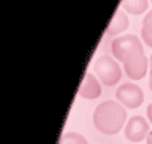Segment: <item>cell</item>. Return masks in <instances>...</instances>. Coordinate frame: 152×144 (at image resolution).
<instances>
[{"mask_svg":"<svg viewBox=\"0 0 152 144\" xmlns=\"http://www.w3.org/2000/svg\"><path fill=\"white\" fill-rule=\"evenodd\" d=\"M127 120V111L122 107L121 103L107 100L100 103L94 113H93V122L94 126L104 135H115L118 134Z\"/></svg>","mask_w":152,"mask_h":144,"instance_id":"1","label":"cell"},{"mask_svg":"<svg viewBox=\"0 0 152 144\" xmlns=\"http://www.w3.org/2000/svg\"><path fill=\"white\" fill-rule=\"evenodd\" d=\"M110 51L115 59L121 61L122 64L139 54H145L142 42L134 34H125V36L116 37L110 45Z\"/></svg>","mask_w":152,"mask_h":144,"instance_id":"2","label":"cell"},{"mask_svg":"<svg viewBox=\"0 0 152 144\" xmlns=\"http://www.w3.org/2000/svg\"><path fill=\"white\" fill-rule=\"evenodd\" d=\"M94 71H96L97 77L102 80V83H104L106 86H115L122 77L121 67L109 55H102L96 59Z\"/></svg>","mask_w":152,"mask_h":144,"instance_id":"3","label":"cell"},{"mask_svg":"<svg viewBox=\"0 0 152 144\" xmlns=\"http://www.w3.org/2000/svg\"><path fill=\"white\" fill-rule=\"evenodd\" d=\"M116 100L125 106L127 109H137L143 104V100H145V95H143V91L134 85V83H124L121 85L116 92Z\"/></svg>","mask_w":152,"mask_h":144,"instance_id":"4","label":"cell"},{"mask_svg":"<svg viewBox=\"0 0 152 144\" xmlns=\"http://www.w3.org/2000/svg\"><path fill=\"white\" fill-rule=\"evenodd\" d=\"M149 123L142 116H133L125 125V137L131 143H140L149 135Z\"/></svg>","mask_w":152,"mask_h":144,"instance_id":"5","label":"cell"},{"mask_svg":"<svg viewBox=\"0 0 152 144\" xmlns=\"http://www.w3.org/2000/svg\"><path fill=\"white\" fill-rule=\"evenodd\" d=\"M148 58L145 54H139L124 62V71L131 80H140L148 73Z\"/></svg>","mask_w":152,"mask_h":144,"instance_id":"6","label":"cell"},{"mask_svg":"<svg viewBox=\"0 0 152 144\" xmlns=\"http://www.w3.org/2000/svg\"><path fill=\"white\" fill-rule=\"evenodd\" d=\"M78 94L81 98H85V100H96L102 95V85L93 73L85 75Z\"/></svg>","mask_w":152,"mask_h":144,"instance_id":"7","label":"cell"},{"mask_svg":"<svg viewBox=\"0 0 152 144\" xmlns=\"http://www.w3.org/2000/svg\"><path fill=\"white\" fill-rule=\"evenodd\" d=\"M128 24H130V22H128L127 15H125L122 11L118 9V11L115 12V15H113L110 24H109L107 28H106V34H107V36H116V34L125 31V30L128 28Z\"/></svg>","mask_w":152,"mask_h":144,"instance_id":"8","label":"cell"},{"mask_svg":"<svg viewBox=\"0 0 152 144\" xmlns=\"http://www.w3.org/2000/svg\"><path fill=\"white\" fill-rule=\"evenodd\" d=\"M121 6L128 14L140 15V14H143L148 9L149 0H121Z\"/></svg>","mask_w":152,"mask_h":144,"instance_id":"9","label":"cell"},{"mask_svg":"<svg viewBox=\"0 0 152 144\" xmlns=\"http://www.w3.org/2000/svg\"><path fill=\"white\" fill-rule=\"evenodd\" d=\"M142 39L143 42L152 48V11L148 12L143 18V22H142Z\"/></svg>","mask_w":152,"mask_h":144,"instance_id":"10","label":"cell"},{"mask_svg":"<svg viewBox=\"0 0 152 144\" xmlns=\"http://www.w3.org/2000/svg\"><path fill=\"white\" fill-rule=\"evenodd\" d=\"M60 144H88V141L79 132H66L61 137Z\"/></svg>","mask_w":152,"mask_h":144,"instance_id":"11","label":"cell"},{"mask_svg":"<svg viewBox=\"0 0 152 144\" xmlns=\"http://www.w3.org/2000/svg\"><path fill=\"white\" fill-rule=\"evenodd\" d=\"M149 65H151V71H149V88L152 91V55L149 58Z\"/></svg>","mask_w":152,"mask_h":144,"instance_id":"12","label":"cell"},{"mask_svg":"<svg viewBox=\"0 0 152 144\" xmlns=\"http://www.w3.org/2000/svg\"><path fill=\"white\" fill-rule=\"evenodd\" d=\"M146 113H148V119H149V122L152 123V103L148 106V110H146Z\"/></svg>","mask_w":152,"mask_h":144,"instance_id":"13","label":"cell"},{"mask_svg":"<svg viewBox=\"0 0 152 144\" xmlns=\"http://www.w3.org/2000/svg\"><path fill=\"white\" fill-rule=\"evenodd\" d=\"M146 144H152V131H151L149 135L146 137Z\"/></svg>","mask_w":152,"mask_h":144,"instance_id":"14","label":"cell"},{"mask_svg":"<svg viewBox=\"0 0 152 144\" xmlns=\"http://www.w3.org/2000/svg\"><path fill=\"white\" fill-rule=\"evenodd\" d=\"M151 2H152V0H151Z\"/></svg>","mask_w":152,"mask_h":144,"instance_id":"15","label":"cell"}]
</instances>
